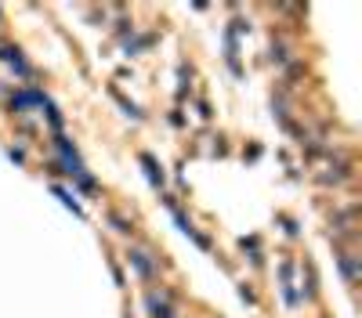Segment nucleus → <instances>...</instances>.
<instances>
[{
	"instance_id": "nucleus-1",
	"label": "nucleus",
	"mask_w": 362,
	"mask_h": 318,
	"mask_svg": "<svg viewBox=\"0 0 362 318\" xmlns=\"http://www.w3.org/2000/svg\"><path fill=\"white\" fill-rule=\"evenodd\" d=\"M149 308L156 318H170V308H167V297L163 293H149Z\"/></svg>"
}]
</instances>
